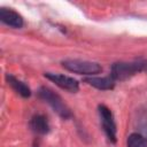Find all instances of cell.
<instances>
[{"label":"cell","instance_id":"obj_1","mask_svg":"<svg viewBox=\"0 0 147 147\" xmlns=\"http://www.w3.org/2000/svg\"><path fill=\"white\" fill-rule=\"evenodd\" d=\"M142 70H147L146 62H133V63L118 62L113 64L110 77L114 80H124Z\"/></svg>","mask_w":147,"mask_h":147},{"label":"cell","instance_id":"obj_2","mask_svg":"<svg viewBox=\"0 0 147 147\" xmlns=\"http://www.w3.org/2000/svg\"><path fill=\"white\" fill-rule=\"evenodd\" d=\"M38 94H39V96H40L44 101H46V102L54 109V111H56L62 118H68V117L71 116V113H70L69 108L63 103V101H62V99L60 98V95H57L56 93H54L51 88L42 86V87L39 88Z\"/></svg>","mask_w":147,"mask_h":147},{"label":"cell","instance_id":"obj_3","mask_svg":"<svg viewBox=\"0 0 147 147\" xmlns=\"http://www.w3.org/2000/svg\"><path fill=\"white\" fill-rule=\"evenodd\" d=\"M62 65L64 69L71 72L79 74V75H88V76L99 74L102 70L99 63L83 61V60H65L62 62Z\"/></svg>","mask_w":147,"mask_h":147},{"label":"cell","instance_id":"obj_4","mask_svg":"<svg viewBox=\"0 0 147 147\" xmlns=\"http://www.w3.org/2000/svg\"><path fill=\"white\" fill-rule=\"evenodd\" d=\"M99 114H100L102 126H103V130H105L107 137L113 142H116V124L114 121L113 113L110 111V109L107 106L100 105L99 106Z\"/></svg>","mask_w":147,"mask_h":147},{"label":"cell","instance_id":"obj_5","mask_svg":"<svg viewBox=\"0 0 147 147\" xmlns=\"http://www.w3.org/2000/svg\"><path fill=\"white\" fill-rule=\"evenodd\" d=\"M45 77L49 80H52L53 83H55V85H57L59 87L67 90L69 92H77L79 90V84L76 79H74L72 77L69 76H64V75H59V74H52V72H46Z\"/></svg>","mask_w":147,"mask_h":147},{"label":"cell","instance_id":"obj_6","mask_svg":"<svg viewBox=\"0 0 147 147\" xmlns=\"http://www.w3.org/2000/svg\"><path fill=\"white\" fill-rule=\"evenodd\" d=\"M0 20L1 22H3L5 24L11 26V28H16L20 29L23 26V18L22 16L16 13L13 9H8V8H1L0 9Z\"/></svg>","mask_w":147,"mask_h":147},{"label":"cell","instance_id":"obj_7","mask_svg":"<svg viewBox=\"0 0 147 147\" xmlns=\"http://www.w3.org/2000/svg\"><path fill=\"white\" fill-rule=\"evenodd\" d=\"M84 82L98 90H113L115 86V80L111 77H94L88 76L84 78Z\"/></svg>","mask_w":147,"mask_h":147},{"label":"cell","instance_id":"obj_8","mask_svg":"<svg viewBox=\"0 0 147 147\" xmlns=\"http://www.w3.org/2000/svg\"><path fill=\"white\" fill-rule=\"evenodd\" d=\"M30 127L38 134H46L49 131V124L47 118L42 115H36L30 121Z\"/></svg>","mask_w":147,"mask_h":147},{"label":"cell","instance_id":"obj_9","mask_svg":"<svg viewBox=\"0 0 147 147\" xmlns=\"http://www.w3.org/2000/svg\"><path fill=\"white\" fill-rule=\"evenodd\" d=\"M6 78H7L8 84H9L20 95H22L23 98H29V96L31 95V90L29 88V86H28L26 84H24L23 82H21L20 79L15 78V77L11 76V75H7Z\"/></svg>","mask_w":147,"mask_h":147},{"label":"cell","instance_id":"obj_10","mask_svg":"<svg viewBox=\"0 0 147 147\" xmlns=\"http://www.w3.org/2000/svg\"><path fill=\"white\" fill-rule=\"evenodd\" d=\"M126 145L127 147H147V139L139 133H132L129 136Z\"/></svg>","mask_w":147,"mask_h":147},{"label":"cell","instance_id":"obj_11","mask_svg":"<svg viewBox=\"0 0 147 147\" xmlns=\"http://www.w3.org/2000/svg\"><path fill=\"white\" fill-rule=\"evenodd\" d=\"M33 147H38V144H36V142H34V145H33Z\"/></svg>","mask_w":147,"mask_h":147}]
</instances>
